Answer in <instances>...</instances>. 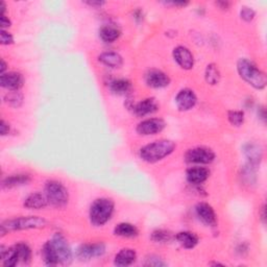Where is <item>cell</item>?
Returning a JSON list of instances; mask_svg holds the SVG:
<instances>
[{
	"instance_id": "7",
	"label": "cell",
	"mask_w": 267,
	"mask_h": 267,
	"mask_svg": "<svg viewBox=\"0 0 267 267\" xmlns=\"http://www.w3.org/2000/svg\"><path fill=\"white\" fill-rule=\"evenodd\" d=\"M215 159V154L206 147H196L188 151L186 160L194 164H210Z\"/></svg>"
},
{
	"instance_id": "8",
	"label": "cell",
	"mask_w": 267,
	"mask_h": 267,
	"mask_svg": "<svg viewBox=\"0 0 267 267\" xmlns=\"http://www.w3.org/2000/svg\"><path fill=\"white\" fill-rule=\"evenodd\" d=\"M106 253V245L104 243L83 244L76 252V255L81 260H90L92 258L102 257Z\"/></svg>"
},
{
	"instance_id": "18",
	"label": "cell",
	"mask_w": 267,
	"mask_h": 267,
	"mask_svg": "<svg viewBox=\"0 0 267 267\" xmlns=\"http://www.w3.org/2000/svg\"><path fill=\"white\" fill-rule=\"evenodd\" d=\"M137 259V254L132 249H123L118 253L115 257L114 264L116 266H130L132 265Z\"/></svg>"
},
{
	"instance_id": "19",
	"label": "cell",
	"mask_w": 267,
	"mask_h": 267,
	"mask_svg": "<svg viewBox=\"0 0 267 267\" xmlns=\"http://www.w3.org/2000/svg\"><path fill=\"white\" fill-rule=\"evenodd\" d=\"M48 200L45 194L42 193H33L29 195L24 202V206L27 209H33V210H39L43 209L48 205Z\"/></svg>"
},
{
	"instance_id": "24",
	"label": "cell",
	"mask_w": 267,
	"mask_h": 267,
	"mask_svg": "<svg viewBox=\"0 0 267 267\" xmlns=\"http://www.w3.org/2000/svg\"><path fill=\"white\" fill-rule=\"evenodd\" d=\"M31 182V176L28 174H13L7 176L2 182L3 188H14L18 186L26 185Z\"/></svg>"
},
{
	"instance_id": "17",
	"label": "cell",
	"mask_w": 267,
	"mask_h": 267,
	"mask_svg": "<svg viewBox=\"0 0 267 267\" xmlns=\"http://www.w3.org/2000/svg\"><path fill=\"white\" fill-rule=\"evenodd\" d=\"M209 170L205 167H192L187 171V180L190 184L199 185L204 183L209 177Z\"/></svg>"
},
{
	"instance_id": "33",
	"label": "cell",
	"mask_w": 267,
	"mask_h": 267,
	"mask_svg": "<svg viewBox=\"0 0 267 267\" xmlns=\"http://www.w3.org/2000/svg\"><path fill=\"white\" fill-rule=\"evenodd\" d=\"M240 16H241V18L243 19L244 21L250 22V21L253 20L254 17H255V11H254V9H252L251 7L244 6V7H242V9L240 11Z\"/></svg>"
},
{
	"instance_id": "22",
	"label": "cell",
	"mask_w": 267,
	"mask_h": 267,
	"mask_svg": "<svg viewBox=\"0 0 267 267\" xmlns=\"http://www.w3.org/2000/svg\"><path fill=\"white\" fill-rule=\"evenodd\" d=\"M114 234L116 236L125 237V238H133V237H136L139 234V231H138L137 227L132 223L121 222L115 226Z\"/></svg>"
},
{
	"instance_id": "21",
	"label": "cell",
	"mask_w": 267,
	"mask_h": 267,
	"mask_svg": "<svg viewBox=\"0 0 267 267\" xmlns=\"http://www.w3.org/2000/svg\"><path fill=\"white\" fill-rule=\"evenodd\" d=\"M1 259L2 264L5 267L16 266L17 263L20 261V257H19L16 246L9 247V249L6 250H3V247H1Z\"/></svg>"
},
{
	"instance_id": "5",
	"label": "cell",
	"mask_w": 267,
	"mask_h": 267,
	"mask_svg": "<svg viewBox=\"0 0 267 267\" xmlns=\"http://www.w3.org/2000/svg\"><path fill=\"white\" fill-rule=\"evenodd\" d=\"M45 195L48 203L54 207H63L68 203V190L63 184L56 181H49L45 185Z\"/></svg>"
},
{
	"instance_id": "32",
	"label": "cell",
	"mask_w": 267,
	"mask_h": 267,
	"mask_svg": "<svg viewBox=\"0 0 267 267\" xmlns=\"http://www.w3.org/2000/svg\"><path fill=\"white\" fill-rule=\"evenodd\" d=\"M227 118L233 125L240 126L244 121V113L242 111H230Z\"/></svg>"
},
{
	"instance_id": "2",
	"label": "cell",
	"mask_w": 267,
	"mask_h": 267,
	"mask_svg": "<svg viewBox=\"0 0 267 267\" xmlns=\"http://www.w3.org/2000/svg\"><path fill=\"white\" fill-rule=\"evenodd\" d=\"M175 144L170 140H160L143 146L140 150L141 159L148 163H155L173 153Z\"/></svg>"
},
{
	"instance_id": "29",
	"label": "cell",
	"mask_w": 267,
	"mask_h": 267,
	"mask_svg": "<svg viewBox=\"0 0 267 267\" xmlns=\"http://www.w3.org/2000/svg\"><path fill=\"white\" fill-rule=\"evenodd\" d=\"M4 102L9 106L18 107L21 106V104L23 102V96L20 92L12 91L4 96Z\"/></svg>"
},
{
	"instance_id": "25",
	"label": "cell",
	"mask_w": 267,
	"mask_h": 267,
	"mask_svg": "<svg viewBox=\"0 0 267 267\" xmlns=\"http://www.w3.org/2000/svg\"><path fill=\"white\" fill-rule=\"evenodd\" d=\"M100 37L107 43H112L120 37V31L113 25L103 26L100 31Z\"/></svg>"
},
{
	"instance_id": "16",
	"label": "cell",
	"mask_w": 267,
	"mask_h": 267,
	"mask_svg": "<svg viewBox=\"0 0 267 267\" xmlns=\"http://www.w3.org/2000/svg\"><path fill=\"white\" fill-rule=\"evenodd\" d=\"M158 107H158L154 98H146V100L134 106V113L139 117H144L158 111Z\"/></svg>"
},
{
	"instance_id": "40",
	"label": "cell",
	"mask_w": 267,
	"mask_h": 267,
	"mask_svg": "<svg viewBox=\"0 0 267 267\" xmlns=\"http://www.w3.org/2000/svg\"><path fill=\"white\" fill-rule=\"evenodd\" d=\"M217 5H219V6H221V8H227V7H229V2H217L216 3Z\"/></svg>"
},
{
	"instance_id": "23",
	"label": "cell",
	"mask_w": 267,
	"mask_h": 267,
	"mask_svg": "<svg viewBox=\"0 0 267 267\" xmlns=\"http://www.w3.org/2000/svg\"><path fill=\"white\" fill-rule=\"evenodd\" d=\"M175 239L185 249H193L199 243V237L192 232H181L175 236Z\"/></svg>"
},
{
	"instance_id": "37",
	"label": "cell",
	"mask_w": 267,
	"mask_h": 267,
	"mask_svg": "<svg viewBox=\"0 0 267 267\" xmlns=\"http://www.w3.org/2000/svg\"><path fill=\"white\" fill-rule=\"evenodd\" d=\"M0 23H1L2 29H3L4 27L11 26V21L8 20V18H6L5 15H1V18H0Z\"/></svg>"
},
{
	"instance_id": "28",
	"label": "cell",
	"mask_w": 267,
	"mask_h": 267,
	"mask_svg": "<svg viewBox=\"0 0 267 267\" xmlns=\"http://www.w3.org/2000/svg\"><path fill=\"white\" fill-rule=\"evenodd\" d=\"M205 76H206V81L208 84L216 85L217 83L219 82V78H220L219 69L217 68V66L215 64L208 65L206 68Z\"/></svg>"
},
{
	"instance_id": "6",
	"label": "cell",
	"mask_w": 267,
	"mask_h": 267,
	"mask_svg": "<svg viewBox=\"0 0 267 267\" xmlns=\"http://www.w3.org/2000/svg\"><path fill=\"white\" fill-rule=\"evenodd\" d=\"M51 242L55 251L58 262L62 264H68L71 261V258H72L71 250H70V247H69V244L67 243L65 237L62 234H58V233L55 234L53 237Z\"/></svg>"
},
{
	"instance_id": "12",
	"label": "cell",
	"mask_w": 267,
	"mask_h": 267,
	"mask_svg": "<svg viewBox=\"0 0 267 267\" xmlns=\"http://www.w3.org/2000/svg\"><path fill=\"white\" fill-rule=\"evenodd\" d=\"M173 57L175 62L183 69L189 70L194 65V57L188 48L184 46H177L173 51Z\"/></svg>"
},
{
	"instance_id": "4",
	"label": "cell",
	"mask_w": 267,
	"mask_h": 267,
	"mask_svg": "<svg viewBox=\"0 0 267 267\" xmlns=\"http://www.w3.org/2000/svg\"><path fill=\"white\" fill-rule=\"evenodd\" d=\"M114 212V203L108 199H98L93 202L90 208V220L96 225L101 226L111 219Z\"/></svg>"
},
{
	"instance_id": "10",
	"label": "cell",
	"mask_w": 267,
	"mask_h": 267,
	"mask_svg": "<svg viewBox=\"0 0 267 267\" xmlns=\"http://www.w3.org/2000/svg\"><path fill=\"white\" fill-rule=\"evenodd\" d=\"M175 103L181 111H189L196 105L197 97L190 89H183L176 95Z\"/></svg>"
},
{
	"instance_id": "39",
	"label": "cell",
	"mask_w": 267,
	"mask_h": 267,
	"mask_svg": "<svg viewBox=\"0 0 267 267\" xmlns=\"http://www.w3.org/2000/svg\"><path fill=\"white\" fill-rule=\"evenodd\" d=\"M5 69H6V64H5V62L3 60H1V68H0V72H1V74L4 73Z\"/></svg>"
},
{
	"instance_id": "20",
	"label": "cell",
	"mask_w": 267,
	"mask_h": 267,
	"mask_svg": "<svg viewBox=\"0 0 267 267\" xmlns=\"http://www.w3.org/2000/svg\"><path fill=\"white\" fill-rule=\"evenodd\" d=\"M98 60L104 65L111 68H119L123 63L121 55L114 52H107L102 53L98 56Z\"/></svg>"
},
{
	"instance_id": "15",
	"label": "cell",
	"mask_w": 267,
	"mask_h": 267,
	"mask_svg": "<svg viewBox=\"0 0 267 267\" xmlns=\"http://www.w3.org/2000/svg\"><path fill=\"white\" fill-rule=\"evenodd\" d=\"M244 155L249 160V165L256 167L260 164L262 160L263 152L258 144L249 143L244 146Z\"/></svg>"
},
{
	"instance_id": "9",
	"label": "cell",
	"mask_w": 267,
	"mask_h": 267,
	"mask_svg": "<svg viewBox=\"0 0 267 267\" xmlns=\"http://www.w3.org/2000/svg\"><path fill=\"white\" fill-rule=\"evenodd\" d=\"M165 127V122L160 118H150V119L143 120L137 126V133L143 136L156 135L163 131Z\"/></svg>"
},
{
	"instance_id": "3",
	"label": "cell",
	"mask_w": 267,
	"mask_h": 267,
	"mask_svg": "<svg viewBox=\"0 0 267 267\" xmlns=\"http://www.w3.org/2000/svg\"><path fill=\"white\" fill-rule=\"evenodd\" d=\"M47 224V221L39 216H27L19 217V218L4 221L0 226V232L4 235L7 232L29 230V229H41Z\"/></svg>"
},
{
	"instance_id": "14",
	"label": "cell",
	"mask_w": 267,
	"mask_h": 267,
	"mask_svg": "<svg viewBox=\"0 0 267 267\" xmlns=\"http://www.w3.org/2000/svg\"><path fill=\"white\" fill-rule=\"evenodd\" d=\"M195 212L199 218L207 225L216 224V214L213 208L206 203H201L195 207Z\"/></svg>"
},
{
	"instance_id": "41",
	"label": "cell",
	"mask_w": 267,
	"mask_h": 267,
	"mask_svg": "<svg viewBox=\"0 0 267 267\" xmlns=\"http://www.w3.org/2000/svg\"><path fill=\"white\" fill-rule=\"evenodd\" d=\"M261 218H262L263 222H265V207L262 208V217H261Z\"/></svg>"
},
{
	"instance_id": "13",
	"label": "cell",
	"mask_w": 267,
	"mask_h": 267,
	"mask_svg": "<svg viewBox=\"0 0 267 267\" xmlns=\"http://www.w3.org/2000/svg\"><path fill=\"white\" fill-rule=\"evenodd\" d=\"M0 85L11 91H17L23 85V77L18 72H7L0 76Z\"/></svg>"
},
{
	"instance_id": "38",
	"label": "cell",
	"mask_w": 267,
	"mask_h": 267,
	"mask_svg": "<svg viewBox=\"0 0 267 267\" xmlns=\"http://www.w3.org/2000/svg\"><path fill=\"white\" fill-rule=\"evenodd\" d=\"M86 3L91 6H102L105 4L104 1H87Z\"/></svg>"
},
{
	"instance_id": "26",
	"label": "cell",
	"mask_w": 267,
	"mask_h": 267,
	"mask_svg": "<svg viewBox=\"0 0 267 267\" xmlns=\"http://www.w3.org/2000/svg\"><path fill=\"white\" fill-rule=\"evenodd\" d=\"M42 257H43V260H44L46 265L54 266V265H57L58 263H60L58 262L57 256L55 254V251H54L51 241H48L44 244L43 249H42Z\"/></svg>"
},
{
	"instance_id": "1",
	"label": "cell",
	"mask_w": 267,
	"mask_h": 267,
	"mask_svg": "<svg viewBox=\"0 0 267 267\" xmlns=\"http://www.w3.org/2000/svg\"><path fill=\"white\" fill-rule=\"evenodd\" d=\"M237 70L242 80L247 84H250L256 89H264L267 84V78L265 73H263L257 66L247 60V58H240L237 63Z\"/></svg>"
},
{
	"instance_id": "30",
	"label": "cell",
	"mask_w": 267,
	"mask_h": 267,
	"mask_svg": "<svg viewBox=\"0 0 267 267\" xmlns=\"http://www.w3.org/2000/svg\"><path fill=\"white\" fill-rule=\"evenodd\" d=\"M18 251L19 257H20V261L23 263H28L32 258V251L26 243H18L15 245Z\"/></svg>"
},
{
	"instance_id": "11",
	"label": "cell",
	"mask_w": 267,
	"mask_h": 267,
	"mask_svg": "<svg viewBox=\"0 0 267 267\" xmlns=\"http://www.w3.org/2000/svg\"><path fill=\"white\" fill-rule=\"evenodd\" d=\"M145 82L152 88H164L170 84V78L163 71L153 69L146 73Z\"/></svg>"
},
{
	"instance_id": "35",
	"label": "cell",
	"mask_w": 267,
	"mask_h": 267,
	"mask_svg": "<svg viewBox=\"0 0 267 267\" xmlns=\"http://www.w3.org/2000/svg\"><path fill=\"white\" fill-rule=\"evenodd\" d=\"M144 265H146V266H157V267H159V266H165L166 263L163 262L160 258H158V257L152 256L151 258L146 259V262H145Z\"/></svg>"
},
{
	"instance_id": "36",
	"label": "cell",
	"mask_w": 267,
	"mask_h": 267,
	"mask_svg": "<svg viewBox=\"0 0 267 267\" xmlns=\"http://www.w3.org/2000/svg\"><path fill=\"white\" fill-rule=\"evenodd\" d=\"M8 132H9L8 124L4 120H1V122H0V133H1L2 136H5L8 134Z\"/></svg>"
},
{
	"instance_id": "27",
	"label": "cell",
	"mask_w": 267,
	"mask_h": 267,
	"mask_svg": "<svg viewBox=\"0 0 267 267\" xmlns=\"http://www.w3.org/2000/svg\"><path fill=\"white\" fill-rule=\"evenodd\" d=\"M132 85L131 82L124 80V78H119V80H114L110 83L111 91L116 94H124L130 91Z\"/></svg>"
},
{
	"instance_id": "31",
	"label": "cell",
	"mask_w": 267,
	"mask_h": 267,
	"mask_svg": "<svg viewBox=\"0 0 267 267\" xmlns=\"http://www.w3.org/2000/svg\"><path fill=\"white\" fill-rule=\"evenodd\" d=\"M152 239L155 242H158V243H165V242L169 241L171 239V234L168 231L157 230V231H155L153 233Z\"/></svg>"
},
{
	"instance_id": "34",
	"label": "cell",
	"mask_w": 267,
	"mask_h": 267,
	"mask_svg": "<svg viewBox=\"0 0 267 267\" xmlns=\"http://www.w3.org/2000/svg\"><path fill=\"white\" fill-rule=\"evenodd\" d=\"M0 41H1L2 45H9L14 43V38L11 34L2 29L1 33H0Z\"/></svg>"
}]
</instances>
